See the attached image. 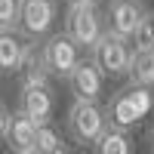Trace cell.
<instances>
[{"label":"cell","instance_id":"9c48e42d","mask_svg":"<svg viewBox=\"0 0 154 154\" xmlns=\"http://www.w3.org/2000/svg\"><path fill=\"white\" fill-rule=\"evenodd\" d=\"M22 114L43 126V123H53V111H56V93L53 86H25L19 89V105H16Z\"/></svg>","mask_w":154,"mask_h":154},{"label":"cell","instance_id":"7c38bea8","mask_svg":"<svg viewBox=\"0 0 154 154\" xmlns=\"http://www.w3.org/2000/svg\"><path fill=\"white\" fill-rule=\"evenodd\" d=\"M130 86L139 89H154V53L151 49H136L133 65H130Z\"/></svg>","mask_w":154,"mask_h":154},{"label":"cell","instance_id":"2e32d148","mask_svg":"<svg viewBox=\"0 0 154 154\" xmlns=\"http://www.w3.org/2000/svg\"><path fill=\"white\" fill-rule=\"evenodd\" d=\"M59 145H65L62 136H59V130L53 123H43L40 130H37V151H40V154H53Z\"/></svg>","mask_w":154,"mask_h":154},{"label":"cell","instance_id":"6da1fadb","mask_svg":"<svg viewBox=\"0 0 154 154\" xmlns=\"http://www.w3.org/2000/svg\"><path fill=\"white\" fill-rule=\"evenodd\" d=\"M108 111L99 102H71L65 111V133L77 148H96V142L108 130Z\"/></svg>","mask_w":154,"mask_h":154},{"label":"cell","instance_id":"30bf717a","mask_svg":"<svg viewBox=\"0 0 154 154\" xmlns=\"http://www.w3.org/2000/svg\"><path fill=\"white\" fill-rule=\"evenodd\" d=\"M25 56H28V40L22 34H9V31L0 34V71L6 77L22 71Z\"/></svg>","mask_w":154,"mask_h":154},{"label":"cell","instance_id":"e0dca14e","mask_svg":"<svg viewBox=\"0 0 154 154\" xmlns=\"http://www.w3.org/2000/svg\"><path fill=\"white\" fill-rule=\"evenodd\" d=\"M12 117H16V111H9V105L0 108V133H3V142L9 139V130H12Z\"/></svg>","mask_w":154,"mask_h":154},{"label":"cell","instance_id":"9a60e30c","mask_svg":"<svg viewBox=\"0 0 154 154\" xmlns=\"http://www.w3.org/2000/svg\"><path fill=\"white\" fill-rule=\"evenodd\" d=\"M133 43H136V49H151L154 53V9L145 12V19H142V25H139Z\"/></svg>","mask_w":154,"mask_h":154},{"label":"cell","instance_id":"277c9868","mask_svg":"<svg viewBox=\"0 0 154 154\" xmlns=\"http://www.w3.org/2000/svg\"><path fill=\"white\" fill-rule=\"evenodd\" d=\"M148 108H151V93L148 89H139V86H126L120 93H114V99L105 105L108 123L120 126V130H130L139 117L148 114Z\"/></svg>","mask_w":154,"mask_h":154},{"label":"cell","instance_id":"4fadbf2b","mask_svg":"<svg viewBox=\"0 0 154 154\" xmlns=\"http://www.w3.org/2000/svg\"><path fill=\"white\" fill-rule=\"evenodd\" d=\"M93 154H133V139L120 126H108L105 136L96 142Z\"/></svg>","mask_w":154,"mask_h":154},{"label":"cell","instance_id":"ffe728a7","mask_svg":"<svg viewBox=\"0 0 154 154\" xmlns=\"http://www.w3.org/2000/svg\"><path fill=\"white\" fill-rule=\"evenodd\" d=\"M148 142H151V151H154V123L148 126Z\"/></svg>","mask_w":154,"mask_h":154},{"label":"cell","instance_id":"3957f363","mask_svg":"<svg viewBox=\"0 0 154 154\" xmlns=\"http://www.w3.org/2000/svg\"><path fill=\"white\" fill-rule=\"evenodd\" d=\"M40 62H43L49 77L68 80L74 74V68L83 62V56H80V46H77L65 31H59V34H49L40 43Z\"/></svg>","mask_w":154,"mask_h":154},{"label":"cell","instance_id":"7a4b0ae2","mask_svg":"<svg viewBox=\"0 0 154 154\" xmlns=\"http://www.w3.org/2000/svg\"><path fill=\"white\" fill-rule=\"evenodd\" d=\"M65 34L71 40L86 49V56L96 49V43L108 34V25H105V12H99V6H77L68 3L65 9Z\"/></svg>","mask_w":154,"mask_h":154},{"label":"cell","instance_id":"d6986e66","mask_svg":"<svg viewBox=\"0 0 154 154\" xmlns=\"http://www.w3.org/2000/svg\"><path fill=\"white\" fill-rule=\"evenodd\" d=\"M53 154H74V151H71V148H68V145H59V148H56V151H53Z\"/></svg>","mask_w":154,"mask_h":154},{"label":"cell","instance_id":"8fae6325","mask_svg":"<svg viewBox=\"0 0 154 154\" xmlns=\"http://www.w3.org/2000/svg\"><path fill=\"white\" fill-rule=\"evenodd\" d=\"M37 126L28 114H22L16 108V117H12V130H9V139H6V145L12 148V154H22V151H34L37 148Z\"/></svg>","mask_w":154,"mask_h":154},{"label":"cell","instance_id":"44dd1931","mask_svg":"<svg viewBox=\"0 0 154 154\" xmlns=\"http://www.w3.org/2000/svg\"><path fill=\"white\" fill-rule=\"evenodd\" d=\"M22 154H40V151H37V148H34V151H22Z\"/></svg>","mask_w":154,"mask_h":154},{"label":"cell","instance_id":"8992f818","mask_svg":"<svg viewBox=\"0 0 154 154\" xmlns=\"http://www.w3.org/2000/svg\"><path fill=\"white\" fill-rule=\"evenodd\" d=\"M145 3L142 0H108L105 3V25L111 34H120L126 40H133L139 25L145 19Z\"/></svg>","mask_w":154,"mask_h":154},{"label":"cell","instance_id":"5b68a950","mask_svg":"<svg viewBox=\"0 0 154 154\" xmlns=\"http://www.w3.org/2000/svg\"><path fill=\"white\" fill-rule=\"evenodd\" d=\"M130 43H133V40H126V37L108 31V34L96 43V49H93L89 56H93V62L105 71V77H123V74H130L133 53H136Z\"/></svg>","mask_w":154,"mask_h":154},{"label":"cell","instance_id":"ac0fdd59","mask_svg":"<svg viewBox=\"0 0 154 154\" xmlns=\"http://www.w3.org/2000/svg\"><path fill=\"white\" fill-rule=\"evenodd\" d=\"M68 3H77V6H99L102 0H68Z\"/></svg>","mask_w":154,"mask_h":154},{"label":"cell","instance_id":"ba28073f","mask_svg":"<svg viewBox=\"0 0 154 154\" xmlns=\"http://www.w3.org/2000/svg\"><path fill=\"white\" fill-rule=\"evenodd\" d=\"M68 89L77 102H99L102 99V89H105V71H102L93 56H86L80 65L74 68V74L68 77Z\"/></svg>","mask_w":154,"mask_h":154},{"label":"cell","instance_id":"52a82bcc","mask_svg":"<svg viewBox=\"0 0 154 154\" xmlns=\"http://www.w3.org/2000/svg\"><path fill=\"white\" fill-rule=\"evenodd\" d=\"M56 0H22V25H19V34L25 37L28 43H37L40 37L49 34L56 22Z\"/></svg>","mask_w":154,"mask_h":154},{"label":"cell","instance_id":"5bb4252c","mask_svg":"<svg viewBox=\"0 0 154 154\" xmlns=\"http://www.w3.org/2000/svg\"><path fill=\"white\" fill-rule=\"evenodd\" d=\"M22 25V0H0V31L19 34Z\"/></svg>","mask_w":154,"mask_h":154}]
</instances>
